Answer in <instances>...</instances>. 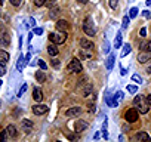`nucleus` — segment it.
I'll list each match as a JSON object with an SVG mask.
<instances>
[{
	"mask_svg": "<svg viewBox=\"0 0 151 142\" xmlns=\"http://www.w3.org/2000/svg\"><path fill=\"white\" fill-rule=\"evenodd\" d=\"M3 3H5V0H0V6H2Z\"/></svg>",
	"mask_w": 151,
	"mask_h": 142,
	"instance_id": "obj_53",
	"label": "nucleus"
},
{
	"mask_svg": "<svg viewBox=\"0 0 151 142\" xmlns=\"http://www.w3.org/2000/svg\"><path fill=\"white\" fill-rule=\"evenodd\" d=\"M6 138H8V132L6 130H2V132H0V142H5Z\"/></svg>",
	"mask_w": 151,
	"mask_h": 142,
	"instance_id": "obj_30",
	"label": "nucleus"
},
{
	"mask_svg": "<svg viewBox=\"0 0 151 142\" xmlns=\"http://www.w3.org/2000/svg\"><path fill=\"white\" fill-rule=\"evenodd\" d=\"M132 80H133V82H136V83H141V82H142V79H141V76H139V74H133V76H132Z\"/></svg>",
	"mask_w": 151,
	"mask_h": 142,
	"instance_id": "obj_35",
	"label": "nucleus"
},
{
	"mask_svg": "<svg viewBox=\"0 0 151 142\" xmlns=\"http://www.w3.org/2000/svg\"><path fill=\"white\" fill-rule=\"evenodd\" d=\"M28 22H30V24H27V27H28V25H30V27H36V19H34L33 16L28 18Z\"/></svg>",
	"mask_w": 151,
	"mask_h": 142,
	"instance_id": "obj_38",
	"label": "nucleus"
},
{
	"mask_svg": "<svg viewBox=\"0 0 151 142\" xmlns=\"http://www.w3.org/2000/svg\"><path fill=\"white\" fill-rule=\"evenodd\" d=\"M108 3H110V8H111V9H116V8H117V0H110Z\"/></svg>",
	"mask_w": 151,
	"mask_h": 142,
	"instance_id": "obj_40",
	"label": "nucleus"
},
{
	"mask_svg": "<svg viewBox=\"0 0 151 142\" xmlns=\"http://www.w3.org/2000/svg\"><path fill=\"white\" fill-rule=\"evenodd\" d=\"M86 127H88V123L85 120H77L76 121V126H74V130L76 132H83Z\"/></svg>",
	"mask_w": 151,
	"mask_h": 142,
	"instance_id": "obj_12",
	"label": "nucleus"
},
{
	"mask_svg": "<svg viewBox=\"0 0 151 142\" xmlns=\"http://www.w3.org/2000/svg\"><path fill=\"white\" fill-rule=\"evenodd\" d=\"M6 132H8V136H11V138H17V127H15L14 124H9V126L6 127Z\"/></svg>",
	"mask_w": 151,
	"mask_h": 142,
	"instance_id": "obj_21",
	"label": "nucleus"
},
{
	"mask_svg": "<svg viewBox=\"0 0 151 142\" xmlns=\"http://www.w3.org/2000/svg\"><path fill=\"white\" fill-rule=\"evenodd\" d=\"M80 114H82V108L80 107H73V108H70V110L65 111V115L67 117H79Z\"/></svg>",
	"mask_w": 151,
	"mask_h": 142,
	"instance_id": "obj_10",
	"label": "nucleus"
},
{
	"mask_svg": "<svg viewBox=\"0 0 151 142\" xmlns=\"http://www.w3.org/2000/svg\"><path fill=\"white\" fill-rule=\"evenodd\" d=\"M24 59H25V65L30 62V59H31V53H27V55H24Z\"/></svg>",
	"mask_w": 151,
	"mask_h": 142,
	"instance_id": "obj_42",
	"label": "nucleus"
},
{
	"mask_svg": "<svg viewBox=\"0 0 151 142\" xmlns=\"http://www.w3.org/2000/svg\"><path fill=\"white\" fill-rule=\"evenodd\" d=\"M79 56L83 58V59H92V53H91V50H89V49H83V47L80 49Z\"/></svg>",
	"mask_w": 151,
	"mask_h": 142,
	"instance_id": "obj_17",
	"label": "nucleus"
},
{
	"mask_svg": "<svg viewBox=\"0 0 151 142\" xmlns=\"http://www.w3.org/2000/svg\"><path fill=\"white\" fill-rule=\"evenodd\" d=\"M27 87H28V86H27V83H24V85H22V87L19 89V92H18V95H17V96H18V98H19V96H22V95L25 93V90H27Z\"/></svg>",
	"mask_w": 151,
	"mask_h": 142,
	"instance_id": "obj_29",
	"label": "nucleus"
},
{
	"mask_svg": "<svg viewBox=\"0 0 151 142\" xmlns=\"http://www.w3.org/2000/svg\"><path fill=\"white\" fill-rule=\"evenodd\" d=\"M147 101H148V104H150V107H151V95H147Z\"/></svg>",
	"mask_w": 151,
	"mask_h": 142,
	"instance_id": "obj_48",
	"label": "nucleus"
},
{
	"mask_svg": "<svg viewBox=\"0 0 151 142\" xmlns=\"http://www.w3.org/2000/svg\"><path fill=\"white\" fill-rule=\"evenodd\" d=\"M0 59L5 61V62H8V61H9V53H8L6 50H2V49H0Z\"/></svg>",
	"mask_w": 151,
	"mask_h": 142,
	"instance_id": "obj_25",
	"label": "nucleus"
},
{
	"mask_svg": "<svg viewBox=\"0 0 151 142\" xmlns=\"http://www.w3.org/2000/svg\"><path fill=\"white\" fill-rule=\"evenodd\" d=\"M150 59H151V52H148V50H142V52L138 53V62L145 64V62H148Z\"/></svg>",
	"mask_w": 151,
	"mask_h": 142,
	"instance_id": "obj_9",
	"label": "nucleus"
},
{
	"mask_svg": "<svg viewBox=\"0 0 151 142\" xmlns=\"http://www.w3.org/2000/svg\"><path fill=\"white\" fill-rule=\"evenodd\" d=\"M83 31H85V34H88V36H95V34H96L95 24L92 22L91 18H86V19H85V22H83Z\"/></svg>",
	"mask_w": 151,
	"mask_h": 142,
	"instance_id": "obj_4",
	"label": "nucleus"
},
{
	"mask_svg": "<svg viewBox=\"0 0 151 142\" xmlns=\"http://www.w3.org/2000/svg\"><path fill=\"white\" fill-rule=\"evenodd\" d=\"M33 34L42 36V34H43V28H40V27H34V30H33Z\"/></svg>",
	"mask_w": 151,
	"mask_h": 142,
	"instance_id": "obj_31",
	"label": "nucleus"
},
{
	"mask_svg": "<svg viewBox=\"0 0 151 142\" xmlns=\"http://www.w3.org/2000/svg\"><path fill=\"white\" fill-rule=\"evenodd\" d=\"M138 8H132L130 11H129V18H136V15H138Z\"/></svg>",
	"mask_w": 151,
	"mask_h": 142,
	"instance_id": "obj_27",
	"label": "nucleus"
},
{
	"mask_svg": "<svg viewBox=\"0 0 151 142\" xmlns=\"http://www.w3.org/2000/svg\"><path fill=\"white\" fill-rule=\"evenodd\" d=\"M53 3H55V0H46V6H47V8H52Z\"/></svg>",
	"mask_w": 151,
	"mask_h": 142,
	"instance_id": "obj_43",
	"label": "nucleus"
},
{
	"mask_svg": "<svg viewBox=\"0 0 151 142\" xmlns=\"http://www.w3.org/2000/svg\"><path fill=\"white\" fill-rule=\"evenodd\" d=\"M80 46H82L83 49H89V50H92V49L95 47L93 42H91V40H88V39H82V40H80Z\"/></svg>",
	"mask_w": 151,
	"mask_h": 142,
	"instance_id": "obj_13",
	"label": "nucleus"
},
{
	"mask_svg": "<svg viewBox=\"0 0 151 142\" xmlns=\"http://www.w3.org/2000/svg\"><path fill=\"white\" fill-rule=\"evenodd\" d=\"M114 47H116V49L122 47V31H119V33H117V36H116V40H114Z\"/></svg>",
	"mask_w": 151,
	"mask_h": 142,
	"instance_id": "obj_23",
	"label": "nucleus"
},
{
	"mask_svg": "<svg viewBox=\"0 0 151 142\" xmlns=\"http://www.w3.org/2000/svg\"><path fill=\"white\" fill-rule=\"evenodd\" d=\"M88 107H89V111H91V113H93V111H95V104H93V102H91Z\"/></svg>",
	"mask_w": 151,
	"mask_h": 142,
	"instance_id": "obj_46",
	"label": "nucleus"
},
{
	"mask_svg": "<svg viewBox=\"0 0 151 142\" xmlns=\"http://www.w3.org/2000/svg\"><path fill=\"white\" fill-rule=\"evenodd\" d=\"M130 50H132L130 44H129V43H126V44L123 46V49H122V53H120V55H122V58H123V56H126V55H129V53H130Z\"/></svg>",
	"mask_w": 151,
	"mask_h": 142,
	"instance_id": "obj_24",
	"label": "nucleus"
},
{
	"mask_svg": "<svg viewBox=\"0 0 151 142\" xmlns=\"http://www.w3.org/2000/svg\"><path fill=\"white\" fill-rule=\"evenodd\" d=\"M47 53H49L50 56H56V55L59 53V50H58V47H56L55 43H52V44L47 46Z\"/></svg>",
	"mask_w": 151,
	"mask_h": 142,
	"instance_id": "obj_18",
	"label": "nucleus"
},
{
	"mask_svg": "<svg viewBox=\"0 0 151 142\" xmlns=\"http://www.w3.org/2000/svg\"><path fill=\"white\" fill-rule=\"evenodd\" d=\"M37 64H39V67H40V68H42L43 71H45V70L47 68V65H46V62H45V61H42V59H39V62H37Z\"/></svg>",
	"mask_w": 151,
	"mask_h": 142,
	"instance_id": "obj_34",
	"label": "nucleus"
},
{
	"mask_svg": "<svg viewBox=\"0 0 151 142\" xmlns=\"http://www.w3.org/2000/svg\"><path fill=\"white\" fill-rule=\"evenodd\" d=\"M6 74V62L5 61H0V77Z\"/></svg>",
	"mask_w": 151,
	"mask_h": 142,
	"instance_id": "obj_26",
	"label": "nucleus"
},
{
	"mask_svg": "<svg viewBox=\"0 0 151 142\" xmlns=\"http://www.w3.org/2000/svg\"><path fill=\"white\" fill-rule=\"evenodd\" d=\"M127 25H129V16L126 15L123 16V28H127Z\"/></svg>",
	"mask_w": 151,
	"mask_h": 142,
	"instance_id": "obj_37",
	"label": "nucleus"
},
{
	"mask_svg": "<svg viewBox=\"0 0 151 142\" xmlns=\"http://www.w3.org/2000/svg\"><path fill=\"white\" fill-rule=\"evenodd\" d=\"M77 2H79V3H80V5H85V3H86V2H88V0H77Z\"/></svg>",
	"mask_w": 151,
	"mask_h": 142,
	"instance_id": "obj_50",
	"label": "nucleus"
},
{
	"mask_svg": "<svg viewBox=\"0 0 151 142\" xmlns=\"http://www.w3.org/2000/svg\"><path fill=\"white\" fill-rule=\"evenodd\" d=\"M9 2H11V5L12 6H21V3H22V0H9Z\"/></svg>",
	"mask_w": 151,
	"mask_h": 142,
	"instance_id": "obj_32",
	"label": "nucleus"
},
{
	"mask_svg": "<svg viewBox=\"0 0 151 142\" xmlns=\"http://www.w3.org/2000/svg\"><path fill=\"white\" fill-rule=\"evenodd\" d=\"M47 110H49V107L45 105V104H36V105H33V113L36 115H43V114L47 113Z\"/></svg>",
	"mask_w": 151,
	"mask_h": 142,
	"instance_id": "obj_8",
	"label": "nucleus"
},
{
	"mask_svg": "<svg viewBox=\"0 0 151 142\" xmlns=\"http://www.w3.org/2000/svg\"><path fill=\"white\" fill-rule=\"evenodd\" d=\"M126 73H127V71H126V70L122 67V70H120V74H122V76H126Z\"/></svg>",
	"mask_w": 151,
	"mask_h": 142,
	"instance_id": "obj_47",
	"label": "nucleus"
},
{
	"mask_svg": "<svg viewBox=\"0 0 151 142\" xmlns=\"http://www.w3.org/2000/svg\"><path fill=\"white\" fill-rule=\"evenodd\" d=\"M135 139H136V141H144V142H150V141H151V136H150L148 133H145V132H138V133L135 135Z\"/></svg>",
	"mask_w": 151,
	"mask_h": 142,
	"instance_id": "obj_11",
	"label": "nucleus"
},
{
	"mask_svg": "<svg viewBox=\"0 0 151 142\" xmlns=\"http://www.w3.org/2000/svg\"><path fill=\"white\" fill-rule=\"evenodd\" d=\"M58 12H59V9H58V8H53V9L50 8V16H52V18H55V16L58 15Z\"/></svg>",
	"mask_w": 151,
	"mask_h": 142,
	"instance_id": "obj_33",
	"label": "nucleus"
},
{
	"mask_svg": "<svg viewBox=\"0 0 151 142\" xmlns=\"http://www.w3.org/2000/svg\"><path fill=\"white\" fill-rule=\"evenodd\" d=\"M25 65V59H24V55H19V58L17 59V71H22Z\"/></svg>",
	"mask_w": 151,
	"mask_h": 142,
	"instance_id": "obj_20",
	"label": "nucleus"
},
{
	"mask_svg": "<svg viewBox=\"0 0 151 142\" xmlns=\"http://www.w3.org/2000/svg\"><path fill=\"white\" fill-rule=\"evenodd\" d=\"M99 136H101V133H99V132H96V133H95V135H93V138H95V139H98V138H99Z\"/></svg>",
	"mask_w": 151,
	"mask_h": 142,
	"instance_id": "obj_49",
	"label": "nucleus"
},
{
	"mask_svg": "<svg viewBox=\"0 0 151 142\" xmlns=\"http://www.w3.org/2000/svg\"><path fill=\"white\" fill-rule=\"evenodd\" d=\"M33 99H34L36 102H40V101L43 99V92H42L39 87H34V90H33Z\"/></svg>",
	"mask_w": 151,
	"mask_h": 142,
	"instance_id": "obj_15",
	"label": "nucleus"
},
{
	"mask_svg": "<svg viewBox=\"0 0 151 142\" xmlns=\"http://www.w3.org/2000/svg\"><path fill=\"white\" fill-rule=\"evenodd\" d=\"M139 34H141V37H145V36H147V28H145V27H144V28H141Z\"/></svg>",
	"mask_w": 151,
	"mask_h": 142,
	"instance_id": "obj_44",
	"label": "nucleus"
},
{
	"mask_svg": "<svg viewBox=\"0 0 151 142\" xmlns=\"http://www.w3.org/2000/svg\"><path fill=\"white\" fill-rule=\"evenodd\" d=\"M114 59H116V56L111 53L108 58H107V62H105V67H107V70L108 71H111L113 70V67H114Z\"/></svg>",
	"mask_w": 151,
	"mask_h": 142,
	"instance_id": "obj_19",
	"label": "nucleus"
},
{
	"mask_svg": "<svg viewBox=\"0 0 151 142\" xmlns=\"http://www.w3.org/2000/svg\"><path fill=\"white\" fill-rule=\"evenodd\" d=\"M138 115H139V113H138L135 108H130V110H127V111H126L124 118H126V121H127V123H135V121L138 120Z\"/></svg>",
	"mask_w": 151,
	"mask_h": 142,
	"instance_id": "obj_6",
	"label": "nucleus"
},
{
	"mask_svg": "<svg viewBox=\"0 0 151 142\" xmlns=\"http://www.w3.org/2000/svg\"><path fill=\"white\" fill-rule=\"evenodd\" d=\"M67 28H68V22L65 19H59L56 22V30L58 31H67Z\"/></svg>",
	"mask_w": 151,
	"mask_h": 142,
	"instance_id": "obj_16",
	"label": "nucleus"
},
{
	"mask_svg": "<svg viewBox=\"0 0 151 142\" xmlns=\"http://www.w3.org/2000/svg\"><path fill=\"white\" fill-rule=\"evenodd\" d=\"M147 73H148V74H151V65H150V67L147 68Z\"/></svg>",
	"mask_w": 151,
	"mask_h": 142,
	"instance_id": "obj_51",
	"label": "nucleus"
},
{
	"mask_svg": "<svg viewBox=\"0 0 151 142\" xmlns=\"http://www.w3.org/2000/svg\"><path fill=\"white\" fill-rule=\"evenodd\" d=\"M147 6H151V0H147Z\"/></svg>",
	"mask_w": 151,
	"mask_h": 142,
	"instance_id": "obj_52",
	"label": "nucleus"
},
{
	"mask_svg": "<svg viewBox=\"0 0 151 142\" xmlns=\"http://www.w3.org/2000/svg\"><path fill=\"white\" fill-rule=\"evenodd\" d=\"M34 129V123L28 118H24L21 121V130H24V133H31Z\"/></svg>",
	"mask_w": 151,
	"mask_h": 142,
	"instance_id": "obj_7",
	"label": "nucleus"
},
{
	"mask_svg": "<svg viewBox=\"0 0 151 142\" xmlns=\"http://www.w3.org/2000/svg\"><path fill=\"white\" fill-rule=\"evenodd\" d=\"M120 99H123V92H122V90H119L111 99L107 98V104H108L111 108H116V107L119 105V101H120Z\"/></svg>",
	"mask_w": 151,
	"mask_h": 142,
	"instance_id": "obj_5",
	"label": "nucleus"
},
{
	"mask_svg": "<svg viewBox=\"0 0 151 142\" xmlns=\"http://www.w3.org/2000/svg\"><path fill=\"white\" fill-rule=\"evenodd\" d=\"M49 40L55 44H62L67 40V33L65 31H56V33H50L49 34Z\"/></svg>",
	"mask_w": 151,
	"mask_h": 142,
	"instance_id": "obj_2",
	"label": "nucleus"
},
{
	"mask_svg": "<svg viewBox=\"0 0 151 142\" xmlns=\"http://www.w3.org/2000/svg\"><path fill=\"white\" fill-rule=\"evenodd\" d=\"M142 50H148V52H151V40L147 42V43L144 44V49H142Z\"/></svg>",
	"mask_w": 151,
	"mask_h": 142,
	"instance_id": "obj_39",
	"label": "nucleus"
},
{
	"mask_svg": "<svg viewBox=\"0 0 151 142\" xmlns=\"http://www.w3.org/2000/svg\"><path fill=\"white\" fill-rule=\"evenodd\" d=\"M11 43V37L8 33H2L0 34V46H8Z\"/></svg>",
	"mask_w": 151,
	"mask_h": 142,
	"instance_id": "obj_14",
	"label": "nucleus"
},
{
	"mask_svg": "<svg viewBox=\"0 0 151 142\" xmlns=\"http://www.w3.org/2000/svg\"><path fill=\"white\" fill-rule=\"evenodd\" d=\"M34 5L36 6H45L46 5V0H34Z\"/></svg>",
	"mask_w": 151,
	"mask_h": 142,
	"instance_id": "obj_36",
	"label": "nucleus"
},
{
	"mask_svg": "<svg viewBox=\"0 0 151 142\" xmlns=\"http://www.w3.org/2000/svg\"><path fill=\"white\" fill-rule=\"evenodd\" d=\"M142 16H144V18H147V19H150V18H151V12L144 11V12H142Z\"/></svg>",
	"mask_w": 151,
	"mask_h": 142,
	"instance_id": "obj_41",
	"label": "nucleus"
},
{
	"mask_svg": "<svg viewBox=\"0 0 151 142\" xmlns=\"http://www.w3.org/2000/svg\"><path fill=\"white\" fill-rule=\"evenodd\" d=\"M127 92L135 95V93L138 92V86H135V85H129V86H127Z\"/></svg>",
	"mask_w": 151,
	"mask_h": 142,
	"instance_id": "obj_28",
	"label": "nucleus"
},
{
	"mask_svg": "<svg viewBox=\"0 0 151 142\" xmlns=\"http://www.w3.org/2000/svg\"><path fill=\"white\" fill-rule=\"evenodd\" d=\"M52 65H53L55 68H58V67H59V61H58V59H52Z\"/></svg>",
	"mask_w": 151,
	"mask_h": 142,
	"instance_id": "obj_45",
	"label": "nucleus"
},
{
	"mask_svg": "<svg viewBox=\"0 0 151 142\" xmlns=\"http://www.w3.org/2000/svg\"><path fill=\"white\" fill-rule=\"evenodd\" d=\"M67 70L70 71V73H82V71H83V67H82V64H80V59L73 58V59L70 61Z\"/></svg>",
	"mask_w": 151,
	"mask_h": 142,
	"instance_id": "obj_3",
	"label": "nucleus"
},
{
	"mask_svg": "<svg viewBox=\"0 0 151 142\" xmlns=\"http://www.w3.org/2000/svg\"><path fill=\"white\" fill-rule=\"evenodd\" d=\"M133 107H135V110L139 113V114H147L148 111H150V104H148V101H147V96H144V95H136L135 96V99H133Z\"/></svg>",
	"mask_w": 151,
	"mask_h": 142,
	"instance_id": "obj_1",
	"label": "nucleus"
},
{
	"mask_svg": "<svg viewBox=\"0 0 151 142\" xmlns=\"http://www.w3.org/2000/svg\"><path fill=\"white\" fill-rule=\"evenodd\" d=\"M36 80H37L39 83H45V82H46V74L43 73V70L36 73Z\"/></svg>",
	"mask_w": 151,
	"mask_h": 142,
	"instance_id": "obj_22",
	"label": "nucleus"
}]
</instances>
